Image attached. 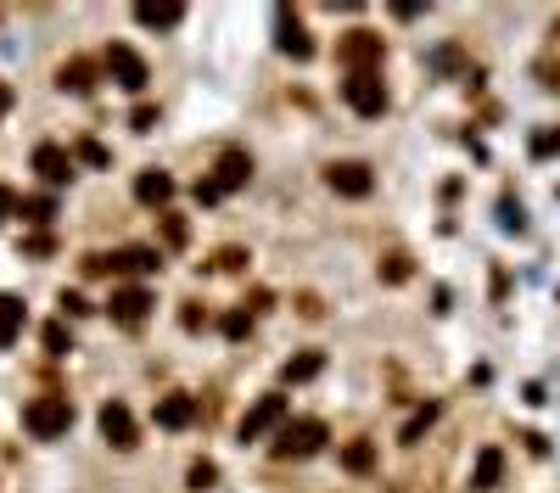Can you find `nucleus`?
<instances>
[{
  "label": "nucleus",
  "mask_w": 560,
  "mask_h": 493,
  "mask_svg": "<svg viewBox=\"0 0 560 493\" xmlns=\"http://www.w3.org/2000/svg\"><path fill=\"white\" fill-rule=\"evenodd\" d=\"M320 370H325V353H297V359H286V365H280V376L297 387V381H314Z\"/></svg>",
  "instance_id": "18"
},
{
  "label": "nucleus",
  "mask_w": 560,
  "mask_h": 493,
  "mask_svg": "<svg viewBox=\"0 0 560 493\" xmlns=\"http://www.w3.org/2000/svg\"><path fill=\"white\" fill-rule=\"evenodd\" d=\"M62 314H68V320H84V314H90V303H84L79 292H62Z\"/></svg>",
  "instance_id": "27"
},
{
  "label": "nucleus",
  "mask_w": 560,
  "mask_h": 493,
  "mask_svg": "<svg viewBox=\"0 0 560 493\" xmlns=\"http://www.w3.org/2000/svg\"><path fill=\"white\" fill-rule=\"evenodd\" d=\"M180 6H152V0H146V6H135V23H146V29H174V23H180Z\"/></svg>",
  "instance_id": "20"
},
{
  "label": "nucleus",
  "mask_w": 560,
  "mask_h": 493,
  "mask_svg": "<svg viewBox=\"0 0 560 493\" xmlns=\"http://www.w3.org/2000/svg\"><path fill=\"white\" fill-rule=\"evenodd\" d=\"M23 426L34 437H62L73 426V404L68 398H34V404L23 409Z\"/></svg>",
  "instance_id": "3"
},
{
  "label": "nucleus",
  "mask_w": 560,
  "mask_h": 493,
  "mask_svg": "<svg viewBox=\"0 0 560 493\" xmlns=\"http://www.w3.org/2000/svg\"><path fill=\"white\" fill-rule=\"evenodd\" d=\"M34 174H40L45 185H68L73 180V152H62V146H34Z\"/></svg>",
  "instance_id": "13"
},
{
  "label": "nucleus",
  "mask_w": 560,
  "mask_h": 493,
  "mask_svg": "<svg viewBox=\"0 0 560 493\" xmlns=\"http://www.w3.org/2000/svg\"><path fill=\"white\" fill-rule=\"evenodd\" d=\"M191 421H196V398H191V393L157 398V426H163V432H185Z\"/></svg>",
  "instance_id": "14"
},
{
  "label": "nucleus",
  "mask_w": 560,
  "mask_h": 493,
  "mask_svg": "<svg viewBox=\"0 0 560 493\" xmlns=\"http://www.w3.org/2000/svg\"><path fill=\"white\" fill-rule=\"evenodd\" d=\"M196 202H202V208H213V202H224V197H219V191H213L208 180H196Z\"/></svg>",
  "instance_id": "35"
},
{
  "label": "nucleus",
  "mask_w": 560,
  "mask_h": 493,
  "mask_svg": "<svg viewBox=\"0 0 560 493\" xmlns=\"http://www.w3.org/2000/svg\"><path fill=\"white\" fill-rule=\"evenodd\" d=\"M107 314L118 325H146V314H152V292H146V286H124V292H112Z\"/></svg>",
  "instance_id": "12"
},
{
  "label": "nucleus",
  "mask_w": 560,
  "mask_h": 493,
  "mask_svg": "<svg viewBox=\"0 0 560 493\" xmlns=\"http://www.w3.org/2000/svg\"><path fill=\"white\" fill-rule=\"evenodd\" d=\"M275 426H286V398L280 393H264L258 404L241 415V443H258L264 432H275Z\"/></svg>",
  "instance_id": "5"
},
{
  "label": "nucleus",
  "mask_w": 560,
  "mask_h": 493,
  "mask_svg": "<svg viewBox=\"0 0 560 493\" xmlns=\"http://www.w3.org/2000/svg\"><path fill=\"white\" fill-rule=\"evenodd\" d=\"M381 275H387V281H409V258H387V264H381Z\"/></svg>",
  "instance_id": "31"
},
{
  "label": "nucleus",
  "mask_w": 560,
  "mask_h": 493,
  "mask_svg": "<svg viewBox=\"0 0 560 493\" xmlns=\"http://www.w3.org/2000/svg\"><path fill=\"white\" fill-rule=\"evenodd\" d=\"M56 85L73 90V96H90V90H96V73H90V62H68V68L56 73Z\"/></svg>",
  "instance_id": "19"
},
{
  "label": "nucleus",
  "mask_w": 560,
  "mask_h": 493,
  "mask_svg": "<svg viewBox=\"0 0 560 493\" xmlns=\"http://www.w3.org/2000/svg\"><path fill=\"white\" fill-rule=\"evenodd\" d=\"M135 197L146 202V208H168V202H174V180H168L163 169H140L135 174Z\"/></svg>",
  "instance_id": "15"
},
{
  "label": "nucleus",
  "mask_w": 560,
  "mask_h": 493,
  "mask_svg": "<svg viewBox=\"0 0 560 493\" xmlns=\"http://www.w3.org/2000/svg\"><path fill=\"white\" fill-rule=\"evenodd\" d=\"M342 68H348V73H376L381 68V40H376V34L353 29L348 40H342Z\"/></svg>",
  "instance_id": "8"
},
{
  "label": "nucleus",
  "mask_w": 560,
  "mask_h": 493,
  "mask_svg": "<svg viewBox=\"0 0 560 493\" xmlns=\"http://www.w3.org/2000/svg\"><path fill=\"white\" fill-rule=\"evenodd\" d=\"M79 157L90 163V169H107L112 157H107V146H96V141H79Z\"/></svg>",
  "instance_id": "26"
},
{
  "label": "nucleus",
  "mask_w": 560,
  "mask_h": 493,
  "mask_svg": "<svg viewBox=\"0 0 560 493\" xmlns=\"http://www.w3.org/2000/svg\"><path fill=\"white\" fill-rule=\"evenodd\" d=\"M213 269H241V253H236V247H230V253H219V258H213Z\"/></svg>",
  "instance_id": "36"
},
{
  "label": "nucleus",
  "mask_w": 560,
  "mask_h": 493,
  "mask_svg": "<svg viewBox=\"0 0 560 493\" xmlns=\"http://www.w3.org/2000/svg\"><path fill=\"white\" fill-rule=\"evenodd\" d=\"M499 471H504V454L499 449H482V454H476V471H471V488L476 493L499 488Z\"/></svg>",
  "instance_id": "17"
},
{
  "label": "nucleus",
  "mask_w": 560,
  "mask_h": 493,
  "mask_svg": "<svg viewBox=\"0 0 560 493\" xmlns=\"http://www.w3.org/2000/svg\"><path fill=\"white\" fill-rule=\"evenodd\" d=\"M6 113H12V90L0 85V118H6Z\"/></svg>",
  "instance_id": "37"
},
{
  "label": "nucleus",
  "mask_w": 560,
  "mask_h": 493,
  "mask_svg": "<svg viewBox=\"0 0 560 493\" xmlns=\"http://www.w3.org/2000/svg\"><path fill=\"white\" fill-rule=\"evenodd\" d=\"M275 45L286 51V57H297V62L314 57V40H308V29L297 23V12H286V6L275 12Z\"/></svg>",
  "instance_id": "10"
},
{
  "label": "nucleus",
  "mask_w": 560,
  "mask_h": 493,
  "mask_svg": "<svg viewBox=\"0 0 560 493\" xmlns=\"http://www.w3.org/2000/svg\"><path fill=\"white\" fill-rule=\"evenodd\" d=\"M432 421H437V404L415 409V421H409V426H404V443H415V437H420V432H426V426H432Z\"/></svg>",
  "instance_id": "25"
},
{
  "label": "nucleus",
  "mask_w": 560,
  "mask_h": 493,
  "mask_svg": "<svg viewBox=\"0 0 560 493\" xmlns=\"http://www.w3.org/2000/svg\"><path fill=\"white\" fill-rule=\"evenodd\" d=\"M12 213H17V191H12V185H0V225H6Z\"/></svg>",
  "instance_id": "33"
},
{
  "label": "nucleus",
  "mask_w": 560,
  "mask_h": 493,
  "mask_svg": "<svg viewBox=\"0 0 560 493\" xmlns=\"http://www.w3.org/2000/svg\"><path fill=\"white\" fill-rule=\"evenodd\" d=\"M107 73H112V85H124V90H146V62L129 51V45H107Z\"/></svg>",
  "instance_id": "9"
},
{
  "label": "nucleus",
  "mask_w": 560,
  "mask_h": 493,
  "mask_svg": "<svg viewBox=\"0 0 560 493\" xmlns=\"http://www.w3.org/2000/svg\"><path fill=\"white\" fill-rule=\"evenodd\" d=\"M45 348H51V353H68V331H62V325H45Z\"/></svg>",
  "instance_id": "30"
},
{
  "label": "nucleus",
  "mask_w": 560,
  "mask_h": 493,
  "mask_svg": "<svg viewBox=\"0 0 560 493\" xmlns=\"http://www.w3.org/2000/svg\"><path fill=\"white\" fill-rule=\"evenodd\" d=\"M213 477H219V471H213L208 460H196V465H191V488H208Z\"/></svg>",
  "instance_id": "32"
},
{
  "label": "nucleus",
  "mask_w": 560,
  "mask_h": 493,
  "mask_svg": "<svg viewBox=\"0 0 560 493\" xmlns=\"http://www.w3.org/2000/svg\"><path fill=\"white\" fill-rule=\"evenodd\" d=\"M252 180V157L247 152H236V146H230V152L219 157V163H213V174H208V185L213 191H219V197H230V191H241V185Z\"/></svg>",
  "instance_id": "7"
},
{
  "label": "nucleus",
  "mask_w": 560,
  "mask_h": 493,
  "mask_svg": "<svg viewBox=\"0 0 560 493\" xmlns=\"http://www.w3.org/2000/svg\"><path fill=\"white\" fill-rule=\"evenodd\" d=\"M325 185H331L336 197H370L376 174L364 169V163H331V169H325Z\"/></svg>",
  "instance_id": "11"
},
{
  "label": "nucleus",
  "mask_w": 560,
  "mask_h": 493,
  "mask_svg": "<svg viewBox=\"0 0 560 493\" xmlns=\"http://www.w3.org/2000/svg\"><path fill=\"white\" fill-rule=\"evenodd\" d=\"M101 437H107L112 449H135L140 443V426H135V415H129V404H118V398H112V404H101Z\"/></svg>",
  "instance_id": "6"
},
{
  "label": "nucleus",
  "mask_w": 560,
  "mask_h": 493,
  "mask_svg": "<svg viewBox=\"0 0 560 493\" xmlns=\"http://www.w3.org/2000/svg\"><path fill=\"white\" fill-rule=\"evenodd\" d=\"M23 253H34V258L51 253V236H45V230H40V236H28V241H23Z\"/></svg>",
  "instance_id": "34"
},
{
  "label": "nucleus",
  "mask_w": 560,
  "mask_h": 493,
  "mask_svg": "<svg viewBox=\"0 0 560 493\" xmlns=\"http://www.w3.org/2000/svg\"><path fill=\"white\" fill-rule=\"evenodd\" d=\"M342 465H348L353 477H364V471L376 465V449H370V443H348V449H342Z\"/></svg>",
  "instance_id": "21"
},
{
  "label": "nucleus",
  "mask_w": 560,
  "mask_h": 493,
  "mask_svg": "<svg viewBox=\"0 0 560 493\" xmlns=\"http://www.w3.org/2000/svg\"><path fill=\"white\" fill-rule=\"evenodd\" d=\"M163 269V258H157V247H124V253H90L84 258V275L90 281H101V275H157Z\"/></svg>",
  "instance_id": "1"
},
{
  "label": "nucleus",
  "mask_w": 560,
  "mask_h": 493,
  "mask_svg": "<svg viewBox=\"0 0 560 493\" xmlns=\"http://www.w3.org/2000/svg\"><path fill=\"white\" fill-rule=\"evenodd\" d=\"M17 208H23L34 225H51V219H56V202H51V197H23Z\"/></svg>",
  "instance_id": "22"
},
{
  "label": "nucleus",
  "mask_w": 560,
  "mask_h": 493,
  "mask_svg": "<svg viewBox=\"0 0 560 493\" xmlns=\"http://www.w3.org/2000/svg\"><path fill=\"white\" fill-rule=\"evenodd\" d=\"M163 236H168V247H185V219H174V213H168V219H163Z\"/></svg>",
  "instance_id": "29"
},
{
  "label": "nucleus",
  "mask_w": 560,
  "mask_h": 493,
  "mask_svg": "<svg viewBox=\"0 0 560 493\" xmlns=\"http://www.w3.org/2000/svg\"><path fill=\"white\" fill-rule=\"evenodd\" d=\"M23 337V297L0 292V348H12Z\"/></svg>",
  "instance_id": "16"
},
{
  "label": "nucleus",
  "mask_w": 560,
  "mask_h": 493,
  "mask_svg": "<svg viewBox=\"0 0 560 493\" xmlns=\"http://www.w3.org/2000/svg\"><path fill=\"white\" fill-rule=\"evenodd\" d=\"M342 96H348V107H353L359 118H381V113H387V90H381L376 73H348Z\"/></svg>",
  "instance_id": "4"
},
{
  "label": "nucleus",
  "mask_w": 560,
  "mask_h": 493,
  "mask_svg": "<svg viewBox=\"0 0 560 493\" xmlns=\"http://www.w3.org/2000/svg\"><path fill=\"white\" fill-rule=\"evenodd\" d=\"M247 331H252V309H230V314H224V337H230V342H241Z\"/></svg>",
  "instance_id": "23"
},
{
  "label": "nucleus",
  "mask_w": 560,
  "mask_h": 493,
  "mask_svg": "<svg viewBox=\"0 0 560 493\" xmlns=\"http://www.w3.org/2000/svg\"><path fill=\"white\" fill-rule=\"evenodd\" d=\"M560 152V129H538L532 135V157H555Z\"/></svg>",
  "instance_id": "24"
},
{
  "label": "nucleus",
  "mask_w": 560,
  "mask_h": 493,
  "mask_svg": "<svg viewBox=\"0 0 560 493\" xmlns=\"http://www.w3.org/2000/svg\"><path fill=\"white\" fill-rule=\"evenodd\" d=\"M499 213H504V219H499L504 230H521V225H527V213H521L516 202H499Z\"/></svg>",
  "instance_id": "28"
},
{
  "label": "nucleus",
  "mask_w": 560,
  "mask_h": 493,
  "mask_svg": "<svg viewBox=\"0 0 560 493\" xmlns=\"http://www.w3.org/2000/svg\"><path fill=\"white\" fill-rule=\"evenodd\" d=\"M325 421H286L275 432V460H308V454L325 449Z\"/></svg>",
  "instance_id": "2"
}]
</instances>
